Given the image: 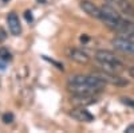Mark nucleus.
<instances>
[{"instance_id": "f257e3e1", "label": "nucleus", "mask_w": 134, "mask_h": 133, "mask_svg": "<svg viewBox=\"0 0 134 133\" xmlns=\"http://www.w3.org/2000/svg\"><path fill=\"white\" fill-rule=\"evenodd\" d=\"M105 83L95 74H74L67 81V89L72 94H97L105 89Z\"/></svg>"}, {"instance_id": "f03ea898", "label": "nucleus", "mask_w": 134, "mask_h": 133, "mask_svg": "<svg viewBox=\"0 0 134 133\" xmlns=\"http://www.w3.org/2000/svg\"><path fill=\"white\" fill-rule=\"evenodd\" d=\"M95 61L99 63V66L106 71L111 73H119L124 70V62H122L114 52L109 50H98L94 55Z\"/></svg>"}, {"instance_id": "7ed1b4c3", "label": "nucleus", "mask_w": 134, "mask_h": 133, "mask_svg": "<svg viewBox=\"0 0 134 133\" xmlns=\"http://www.w3.org/2000/svg\"><path fill=\"white\" fill-rule=\"evenodd\" d=\"M111 44H113V47L117 51L134 57V40H131V39H129L126 36L118 35V36L111 39Z\"/></svg>"}, {"instance_id": "20e7f679", "label": "nucleus", "mask_w": 134, "mask_h": 133, "mask_svg": "<svg viewBox=\"0 0 134 133\" xmlns=\"http://www.w3.org/2000/svg\"><path fill=\"white\" fill-rule=\"evenodd\" d=\"M97 77H99L102 81H105L106 83H110L113 86H118V87H124V86H127L129 85V81L126 78H122L121 75H118V73H111V71H98V73H94Z\"/></svg>"}, {"instance_id": "39448f33", "label": "nucleus", "mask_w": 134, "mask_h": 133, "mask_svg": "<svg viewBox=\"0 0 134 133\" xmlns=\"http://www.w3.org/2000/svg\"><path fill=\"white\" fill-rule=\"evenodd\" d=\"M111 7H117L126 18L134 19V7L127 2V0H105Z\"/></svg>"}, {"instance_id": "423d86ee", "label": "nucleus", "mask_w": 134, "mask_h": 133, "mask_svg": "<svg viewBox=\"0 0 134 133\" xmlns=\"http://www.w3.org/2000/svg\"><path fill=\"white\" fill-rule=\"evenodd\" d=\"M70 116L74 120L79 121V123H91L94 120V116L88 112V110H86V108H83V106H76V108L71 109Z\"/></svg>"}, {"instance_id": "0eeeda50", "label": "nucleus", "mask_w": 134, "mask_h": 133, "mask_svg": "<svg viewBox=\"0 0 134 133\" xmlns=\"http://www.w3.org/2000/svg\"><path fill=\"white\" fill-rule=\"evenodd\" d=\"M81 8L88 16H91L94 19L100 20V18H102V7H98L97 4L90 2V0H82L81 2Z\"/></svg>"}, {"instance_id": "6e6552de", "label": "nucleus", "mask_w": 134, "mask_h": 133, "mask_svg": "<svg viewBox=\"0 0 134 133\" xmlns=\"http://www.w3.org/2000/svg\"><path fill=\"white\" fill-rule=\"evenodd\" d=\"M67 57H69L71 61L79 63V65H87L90 62V57L81 49H75V47H71L67 50Z\"/></svg>"}, {"instance_id": "1a4fd4ad", "label": "nucleus", "mask_w": 134, "mask_h": 133, "mask_svg": "<svg viewBox=\"0 0 134 133\" xmlns=\"http://www.w3.org/2000/svg\"><path fill=\"white\" fill-rule=\"evenodd\" d=\"M71 102L76 106H88L97 102V97L95 94H72L71 97Z\"/></svg>"}, {"instance_id": "9d476101", "label": "nucleus", "mask_w": 134, "mask_h": 133, "mask_svg": "<svg viewBox=\"0 0 134 133\" xmlns=\"http://www.w3.org/2000/svg\"><path fill=\"white\" fill-rule=\"evenodd\" d=\"M7 23H8V28L11 31L12 35H19L21 32V26H20V22H19V18L15 12H11L8 14L7 16Z\"/></svg>"}, {"instance_id": "9b49d317", "label": "nucleus", "mask_w": 134, "mask_h": 133, "mask_svg": "<svg viewBox=\"0 0 134 133\" xmlns=\"http://www.w3.org/2000/svg\"><path fill=\"white\" fill-rule=\"evenodd\" d=\"M121 102H122V104H125L126 106H129V108H131V109L134 110V99H133V98L122 97V98H121Z\"/></svg>"}, {"instance_id": "f8f14e48", "label": "nucleus", "mask_w": 134, "mask_h": 133, "mask_svg": "<svg viewBox=\"0 0 134 133\" xmlns=\"http://www.w3.org/2000/svg\"><path fill=\"white\" fill-rule=\"evenodd\" d=\"M0 59H3V61H9L11 59V54L8 52L7 49H0Z\"/></svg>"}, {"instance_id": "ddd939ff", "label": "nucleus", "mask_w": 134, "mask_h": 133, "mask_svg": "<svg viewBox=\"0 0 134 133\" xmlns=\"http://www.w3.org/2000/svg\"><path fill=\"white\" fill-rule=\"evenodd\" d=\"M3 121L5 124H11V123H14V114L12 113H5L3 116Z\"/></svg>"}, {"instance_id": "4468645a", "label": "nucleus", "mask_w": 134, "mask_h": 133, "mask_svg": "<svg viewBox=\"0 0 134 133\" xmlns=\"http://www.w3.org/2000/svg\"><path fill=\"white\" fill-rule=\"evenodd\" d=\"M125 132H126V133H134V123L130 124V125L125 129Z\"/></svg>"}, {"instance_id": "2eb2a0df", "label": "nucleus", "mask_w": 134, "mask_h": 133, "mask_svg": "<svg viewBox=\"0 0 134 133\" xmlns=\"http://www.w3.org/2000/svg\"><path fill=\"white\" fill-rule=\"evenodd\" d=\"M4 39H5V32H4V30L0 28V43H2Z\"/></svg>"}, {"instance_id": "dca6fc26", "label": "nucleus", "mask_w": 134, "mask_h": 133, "mask_svg": "<svg viewBox=\"0 0 134 133\" xmlns=\"http://www.w3.org/2000/svg\"><path fill=\"white\" fill-rule=\"evenodd\" d=\"M24 16H26L27 22H32V15H31V12H30V11H27V12L24 14Z\"/></svg>"}, {"instance_id": "f3484780", "label": "nucleus", "mask_w": 134, "mask_h": 133, "mask_svg": "<svg viewBox=\"0 0 134 133\" xmlns=\"http://www.w3.org/2000/svg\"><path fill=\"white\" fill-rule=\"evenodd\" d=\"M129 75L131 77V78H134V66H131V67H129Z\"/></svg>"}]
</instances>
